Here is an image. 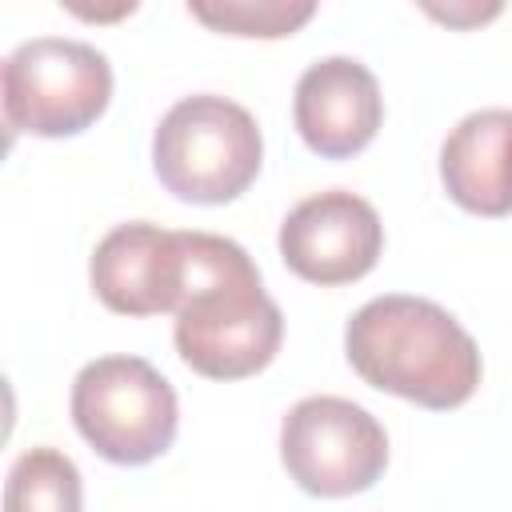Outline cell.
<instances>
[{
    "label": "cell",
    "mask_w": 512,
    "mask_h": 512,
    "mask_svg": "<svg viewBox=\"0 0 512 512\" xmlns=\"http://www.w3.org/2000/svg\"><path fill=\"white\" fill-rule=\"evenodd\" d=\"M188 280L172 340L180 360L208 380H244L272 364L284 340L280 304L264 292L252 256L216 232H184Z\"/></svg>",
    "instance_id": "obj_1"
},
{
    "label": "cell",
    "mask_w": 512,
    "mask_h": 512,
    "mask_svg": "<svg viewBox=\"0 0 512 512\" xmlns=\"http://www.w3.org/2000/svg\"><path fill=\"white\" fill-rule=\"evenodd\" d=\"M356 376L432 412L460 408L480 384V348L468 328L424 296L388 292L360 304L344 328Z\"/></svg>",
    "instance_id": "obj_2"
},
{
    "label": "cell",
    "mask_w": 512,
    "mask_h": 512,
    "mask_svg": "<svg viewBox=\"0 0 512 512\" xmlns=\"http://www.w3.org/2000/svg\"><path fill=\"white\" fill-rule=\"evenodd\" d=\"M264 136L256 116L216 92L176 100L152 132L156 180L184 204H228L256 176Z\"/></svg>",
    "instance_id": "obj_3"
},
{
    "label": "cell",
    "mask_w": 512,
    "mask_h": 512,
    "mask_svg": "<svg viewBox=\"0 0 512 512\" xmlns=\"http://www.w3.org/2000/svg\"><path fill=\"white\" fill-rule=\"evenodd\" d=\"M176 420V392L144 356H100L72 380V424L108 464H152L172 448Z\"/></svg>",
    "instance_id": "obj_4"
},
{
    "label": "cell",
    "mask_w": 512,
    "mask_h": 512,
    "mask_svg": "<svg viewBox=\"0 0 512 512\" xmlns=\"http://www.w3.org/2000/svg\"><path fill=\"white\" fill-rule=\"evenodd\" d=\"M0 92L12 132L44 140L76 136L104 116L112 100V64L84 40L32 36L8 52Z\"/></svg>",
    "instance_id": "obj_5"
},
{
    "label": "cell",
    "mask_w": 512,
    "mask_h": 512,
    "mask_svg": "<svg viewBox=\"0 0 512 512\" xmlns=\"http://www.w3.org/2000/svg\"><path fill=\"white\" fill-rule=\"evenodd\" d=\"M280 460L296 488L320 500L368 492L388 468L380 420L344 396H304L280 424Z\"/></svg>",
    "instance_id": "obj_6"
},
{
    "label": "cell",
    "mask_w": 512,
    "mask_h": 512,
    "mask_svg": "<svg viewBox=\"0 0 512 512\" xmlns=\"http://www.w3.org/2000/svg\"><path fill=\"white\" fill-rule=\"evenodd\" d=\"M280 260L308 284L332 288L368 276L384 252V224L376 208L348 192L328 188L300 200L280 224Z\"/></svg>",
    "instance_id": "obj_7"
},
{
    "label": "cell",
    "mask_w": 512,
    "mask_h": 512,
    "mask_svg": "<svg viewBox=\"0 0 512 512\" xmlns=\"http://www.w3.org/2000/svg\"><path fill=\"white\" fill-rule=\"evenodd\" d=\"M88 280L100 304L120 316L176 312L184 300V280H188L184 232H172L148 220L116 224L96 244Z\"/></svg>",
    "instance_id": "obj_8"
},
{
    "label": "cell",
    "mask_w": 512,
    "mask_h": 512,
    "mask_svg": "<svg viewBox=\"0 0 512 512\" xmlns=\"http://www.w3.org/2000/svg\"><path fill=\"white\" fill-rule=\"evenodd\" d=\"M292 120L300 140L324 160H348L372 144L384 120V96L356 56H324L296 80Z\"/></svg>",
    "instance_id": "obj_9"
},
{
    "label": "cell",
    "mask_w": 512,
    "mask_h": 512,
    "mask_svg": "<svg viewBox=\"0 0 512 512\" xmlns=\"http://www.w3.org/2000/svg\"><path fill=\"white\" fill-rule=\"evenodd\" d=\"M440 180L472 216L512 212V108L468 112L440 144Z\"/></svg>",
    "instance_id": "obj_10"
},
{
    "label": "cell",
    "mask_w": 512,
    "mask_h": 512,
    "mask_svg": "<svg viewBox=\"0 0 512 512\" xmlns=\"http://www.w3.org/2000/svg\"><path fill=\"white\" fill-rule=\"evenodd\" d=\"M4 512H84L80 468L60 448H28L8 468Z\"/></svg>",
    "instance_id": "obj_11"
},
{
    "label": "cell",
    "mask_w": 512,
    "mask_h": 512,
    "mask_svg": "<svg viewBox=\"0 0 512 512\" xmlns=\"http://www.w3.org/2000/svg\"><path fill=\"white\" fill-rule=\"evenodd\" d=\"M188 12L224 36H292L316 16L312 0H188Z\"/></svg>",
    "instance_id": "obj_12"
},
{
    "label": "cell",
    "mask_w": 512,
    "mask_h": 512,
    "mask_svg": "<svg viewBox=\"0 0 512 512\" xmlns=\"http://www.w3.org/2000/svg\"><path fill=\"white\" fill-rule=\"evenodd\" d=\"M424 12L436 16V20H444V24H452V28H472V24H484V20L500 16V4L496 0L492 4H448V8L424 4Z\"/></svg>",
    "instance_id": "obj_13"
},
{
    "label": "cell",
    "mask_w": 512,
    "mask_h": 512,
    "mask_svg": "<svg viewBox=\"0 0 512 512\" xmlns=\"http://www.w3.org/2000/svg\"><path fill=\"white\" fill-rule=\"evenodd\" d=\"M76 16H84V20H116V16H128V12H136V4L132 0H124L120 8H84V4H68Z\"/></svg>",
    "instance_id": "obj_14"
}]
</instances>
